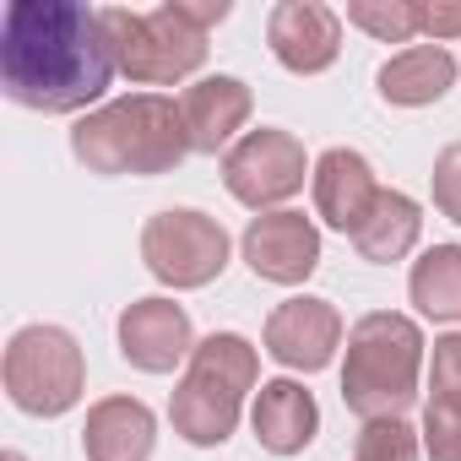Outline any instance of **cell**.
I'll return each mask as SVG.
<instances>
[{
  "label": "cell",
  "instance_id": "19",
  "mask_svg": "<svg viewBox=\"0 0 461 461\" xmlns=\"http://www.w3.org/2000/svg\"><path fill=\"white\" fill-rule=\"evenodd\" d=\"M407 294L429 321H461V245H434L412 261Z\"/></svg>",
  "mask_w": 461,
  "mask_h": 461
},
{
  "label": "cell",
  "instance_id": "21",
  "mask_svg": "<svg viewBox=\"0 0 461 461\" xmlns=\"http://www.w3.org/2000/svg\"><path fill=\"white\" fill-rule=\"evenodd\" d=\"M348 23L380 44H412L423 33V0H353Z\"/></svg>",
  "mask_w": 461,
  "mask_h": 461
},
{
  "label": "cell",
  "instance_id": "3",
  "mask_svg": "<svg viewBox=\"0 0 461 461\" xmlns=\"http://www.w3.org/2000/svg\"><path fill=\"white\" fill-rule=\"evenodd\" d=\"M418 369H423V331L418 321L396 310H375L348 331V364H342V402L364 423L402 418L418 402Z\"/></svg>",
  "mask_w": 461,
  "mask_h": 461
},
{
  "label": "cell",
  "instance_id": "9",
  "mask_svg": "<svg viewBox=\"0 0 461 461\" xmlns=\"http://www.w3.org/2000/svg\"><path fill=\"white\" fill-rule=\"evenodd\" d=\"M267 44L294 77H321L342 55V17L321 0H283L267 17Z\"/></svg>",
  "mask_w": 461,
  "mask_h": 461
},
{
  "label": "cell",
  "instance_id": "17",
  "mask_svg": "<svg viewBox=\"0 0 461 461\" xmlns=\"http://www.w3.org/2000/svg\"><path fill=\"white\" fill-rule=\"evenodd\" d=\"M380 98L385 104H402V109H423V104H439L456 82V55L445 44H412L402 55H391L380 66Z\"/></svg>",
  "mask_w": 461,
  "mask_h": 461
},
{
  "label": "cell",
  "instance_id": "2",
  "mask_svg": "<svg viewBox=\"0 0 461 461\" xmlns=\"http://www.w3.org/2000/svg\"><path fill=\"white\" fill-rule=\"evenodd\" d=\"M190 152V131L174 98L131 93L77 120L71 158L87 174H168Z\"/></svg>",
  "mask_w": 461,
  "mask_h": 461
},
{
  "label": "cell",
  "instance_id": "8",
  "mask_svg": "<svg viewBox=\"0 0 461 461\" xmlns=\"http://www.w3.org/2000/svg\"><path fill=\"white\" fill-rule=\"evenodd\" d=\"M240 245H245L250 272L267 277V283H283V288H299L321 267V228L304 212H288V206L250 217Z\"/></svg>",
  "mask_w": 461,
  "mask_h": 461
},
{
  "label": "cell",
  "instance_id": "24",
  "mask_svg": "<svg viewBox=\"0 0 461 461\" xmlns=\"http://www.w3.org/2000/svg\"><path fill=\"white\" fill-rule=\"evenodd\" d=\"M429 385H434V396H429V402H456V407H461V331H450V337H439V342H434Z\"/></svg>",
  "mask_w": 461,
  "mask_h": 461
},
{
  "label": "cell",
  "instance_id": "25",
  "mask_svg": "<svg viewBox=\"0 0 461 461\" xmlns=\"http://www.w3.org/2000/svg\"><path fill=\"white\" fill-rule=\"evenodd\" d=\"M429 185H434V206H439V217L461 222V141H450V147L434 158Z\"/></svg>",
  "mask_w": 461,
  "mask_h": 461
},
{
  "label": "cell",
  "instance_id": "1",
  "mask_svg": "<svg viewBox=\"0 0 461 461\" xmlns=\"http://www.w3.org/2000/svg\"><path fill=\"white\" fill-rule=\"evenodd\" d=\"M114 71L104 17L77 0H12L0 17V87L33 114H82Z\"/></svg>",
  "mask_w": 461,
  "mask_h": 461
},
{
  "label": "cell",
  "instance_id": "26",
  "mask_svg": "<svg viewBox=\"0 0 461 461\" xmlns=\"http://www.w3.org/2000/svg\"><path fill=\"white\" fill-rule=\"evenodd\" d=\"M423 33H429V44L461 39V6H456V0H434V6H423Z\"/></svg>",
  "mask_w": 461,
  "mask_h": 461
},
{
  "label": "cell",
  "instance_id": "6",
  "mask_svg": "<svg viewBox=\"0 0 461 461\" xmlns=\"http://www.w3.org/2000/svg\"><path fill=\"white\" fill-rule=\"evenodd\" d=\"M141 261L163 288H206L228 267V234L217 217H206L195 206H174V212L147 217Z\"/></svg>",
  "mask_w": 461,
  "mask_h": 461
},
{
  "label": "cell",
  "instance_id": "12",
  "mask_svg": "<svg viewBox=\"0 0 461 461\" xmlns=\"http://www.w3.org/2000/svg\"><path fill=\"white\" fill-rule=\"evenodd\" d=\"M310 185H315V212H321V222L337 228V234H358V228L369 222V212H375V201H380L375 168H369V158L353 152V147L321 152Z\"/></svg>",
  "mask_w": 461,
  "mask_h": 461
},
{
  "label": "cell",
  "instance_id": "16",
  "mask_svg": "<svg viewBox=\"0 0 461 461\" xmlns=\"http://www.w3.org/2000/svg\"><path fill=\"white\" fill-rule=\"evenodd\" d=\"M240 407H245V396H234L228 385H212V380H201V375H185V380L174 385L168 418H174V434H179L185 445L212 450V445H222L228 434L240 429Z\"/></svg>",
  "mask_w": 461,
  "mask_h": 461
},
{
  "label": "cell",
  "instance_id": "23",
  "mask_svg": "<svg viewBox=\"0 0 461 461\" xmlns=\"http://www.w3.org/2000/svg\"><path fill=\"white\" fill-rule=\"evenodd\" d=\"M418 439H423L429 461H461V407L456 402H429Z\"/></svg>",
  "mask_w": 461,
  "mask_h": 461
},
{
  "label": "cell",
  "instance_id": "13",
  "mask_svg": "<svg viewBox=\"0 0 461 461\" xmlns=\"http://www.w3.org/2000/svg\"><path fill=\"white\" fill-rule=\"evenodd\" d=\"M256 98L240 77H201L195 87H185L179 98V114H185V131H190V152H217L228 147L245 120H250Z\"/></svg>",
  "mask_w": 461,
  "mask_h": 461
},
{
  "label": "cell",
  "instance_id": "7",
  "mask_svg": "<svg viewBox=\"0 0 461 461\" xmlns=\"http://www.w3.org/2000/svg\"><path fill=\"white\" fill-rule=\"evenodd\" d=\"M304 174L310 158H304V141L294 131H277V125H261V131H245L222 158V185L234 201H245L250 212H283V201H294L304 190Z\"/></svg>",
  "mask_w": 461,
  "mask_h": 461
},
{
  "label": "cell",
  "instance_id": "11",
  "mask_svg": "<svg viewBox=\"0 0 461 461\" xmlns=\"http://www.w3.org/2000/svg\"><path fill=\"white\" fill-rule=\"evenodd\" d=\"M342 348V315L331 299H288L272 310L267 321V353L283 364V369H326Z\"/></svg>",
  "mask_w": 461,
  "mask_h": 461
},
{
  "label": "cell",
  "instance_id": "14",
  "mask_svg": "<svg viewBox=\"0 0 461 461\" xmlns=\"http://www.w3.org/2000/svg\"><path fill=\"white\" fill-rule=\"evenodd\" d=\"M152 439H158V423H152L147 402H136V396H104V402L87 407V423H82L87 461H147Z\"/></svg>",
  "mask_w": 461,
  "mask_h": 461
},
{
  "label": "cell",
  "instance_id": "5",
  "mask_svg": "<svg viewBox=\"0 0 461 461\" xmlns=\"http://www.w3.org/2000/svg\"><path fill=\"white\" fill-rule=\"evenodd\" d=\"M0 375H6L12 407H23L33 418H60L87 391V364H82V348L66 326H23L6 342Z\"/></svg>",
  "mask_w": 461,
  "mask_h": 461
},
{
  "label": "cell",
  "instance_id": "20",
  "mask_svg": "<svg viewBox=\"0 0 461 461\" xmlns=\"http://www.w3.org/2000/svg\"><path fill=\"white\" fill-rule=\"evenodd\" d=\"M185 375H201V380H212V385H228L234 396H245V391H256L261 364H256V348H250L240 331H212V337L195 342Z\"/></svg>",
  "mask_w": 461,
  "mask_h": 461
},
{
  "label": "cell",
  "instance_id": "15",
  "mask_svg": "<svg viewBox=\"0 0 461 461\" xmlns=\"http://www.w3.org/2000/svg\"><path fill=\"white\" fill-rule=\"evenodd\" d=\"M250 423H256L261 450H272V456H299V450H310V439H315V429H321V407H315V396H310L299 380H267V385L256 391Z\"/></svg>",
  "mask_w": 461,
  "mask_h": 461
},
{
  "label": "cell",
  "instance_id": "10",
  "mask_svg": "<svg viewBox=\"0 0 461 461\" xmlns=\"http://www.w3.org/2000/svg\"><path fill=\"white\" fill-rule=\"evenodd\" d=\"M195 337L190 315L174 299H136L120 315V358L141 375H168L174 364H190Z\"/></svg>",
  "mask_w": 461,
  "mask_h": 461
},
{
  "label": "cell",
  "instance_id": "28",
  "mask_svg": "<svg viewBox=\"0 0 461 461\" xmlns=\"http://www.w3.org/2000/svg\"><path fill=\"white\" fill-rule=\"evenodd\" d=\"M6 461H28V456H23V450H6Z\"/></svg>",
  "mask_w": 461,
  "mask_h": 461
},
{
  "label": "cell",
  "instance_id": "27",
  "mask_svg": "<svg viewBox=\"0 0 461 461\" xmlns=\"http://www.w3.org/2000/svg\"><path fill=\"white\" fill-rule=\"evenodd\" d=\"M179 6H185V17L201 28V33H212L228 12H234V6H228V0H179Z\"/></svg>",
  "mask_w": 461,
  "mask_h": 461
},
{
  "label": "cell",
  "instance_id": "4",
  "mask_svg": "<svg viewBox=\"0 0 461 461\" xmlns=\"http://www.w3.org/2000/svg\"><path fill=\"white\" fill-rule=\"evenodd\" d=\"M98 17H104L114 66H120L131 82H141V87L185 82V77H195L201 60H206V33L185 17L179 0H163V6H152V12L109 6V12H98Z\"/></svg>",
  "mask_w": 461,
  "mask_h": 461
},
{
  "label": "cell",
  "instance_id": "22",
  "mask_svg": "<svg viewBox=\"0 0 461 461\" xmlns=\"http://www.w3.org/2000/svg\"><path fill=\"white\" fill-rule=\"evenodd\" d=\"M423 439L407 418H375L358 429V461H418Z\"/></svg>",
  "mask_w": 461,
  "mask_h": 461
},
{
  "label": "cell",
  "instance_id": "18",
  "mask_svg": "<svg viewBox=\"0 0 461 461\" xmlns=\"http://www.w3.org/2000/svg\"><path fill=\"white\" fill-rule=\"evenodd\" d=\"M418 234H423V212H418V201L402 195V190H380V201H375L369 222L353 234V245H358L364 261L391 267V261H402V256L418 245Z\"/></svg>",
  "mask_w": 461,
  "mask_h": 461
}]
</instances>
